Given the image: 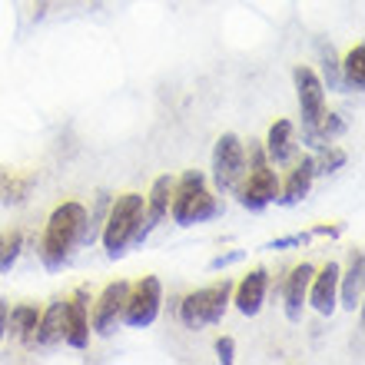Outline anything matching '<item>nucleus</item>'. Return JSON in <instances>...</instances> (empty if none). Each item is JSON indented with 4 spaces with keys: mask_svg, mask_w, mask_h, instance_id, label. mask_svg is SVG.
<instances>
[{
    "mask_svg": "<svg viewBox=\"0 0 365 365\" xmlns=\"http://www.w3.org/2000/svg\"><path fill=\"white\" fill-rule=\"evenodd\" d=\"M362 282H365L362 250H352L349 252V269L339 272V302H342V309L356 312L362 306Z\"/></svg>",
    "mask_w": 365,
    "mask_h": 365,
    "instance_id": "obj_16",
    "label": "nucleus"
},
{
    "mask_svg": "<svg viewBox=\"0 0 365 365\" xmlns=\"http://www.w3.org/2000/svg\"><path fill=\"white\" fill-rule=\"evenodd\" d=\"M232 352H236V342H232L230 336H222L220 342H216V359H220L222 365H232V359H236Z\"/></svg>",
    "mask_w": 365,
    "mask_h": 365,
    "instance_id": "obj_25",
    "label": "nucleus"
},
{
    "mask_svg": "<svg viewBox=\"0 0 365 365\" xmlns=\"http://www.w3.org/2000/svg\"><path fill=\"white\" fill-rule=\"evenodd\" d=\"M292 80H296V96H299V116H302V133H306L309 146H319L316 140V126L326 113V87L319 80L316 70L309 67H296L292 70Z\"/></svg>",
    "mask_w": 365,
    "mask_h": 365,
    "instance_id": "obj_6",
    "label": "nucleus"
},
{
    "mask_svg": "<svg viewBox=\"0 0 365 365\" xmlns=\"http://www.w3.org/2000/svg\"><path fill=\"white\" fill-rule=\"evenodd\" d=\"M312 180H316V160H312V156H302V160L289 170V180L279 182L276 202H282V206L302 202L309 196V190H312Z\"/></svg>",
    "mask_w": 365,
    "mask_h": 365,
    "instance_id": "obj_14",
    "label": "nucleus"
},
{
    "mask_svg": "<svg viewBox=\"0 0 365 365\" xmlns=\"http://www.w3.org/2000/svg\"><path fill=\"white\" fill-rule=\"evenodd\" d=\"M63 342L73 349L90 346V299L87 289H77L67 299V326H63Z\"/></svg>",
    "mask_w": 365,
    "mask_h": 365,
    "instance_id": "obj_13",
    "label": "nucleus"
},
{
    "mask_svg": "<svg viewBox=\"0 0 365 365\" xmlns=\"http://www.w3.org/2000/svg\"><path fill=\"white\" fill-rule=\"evenodd\" d=\"M7 316H10V306L0 299V342H4V336H7Z\"/></svg>",
    "mask_w": 365,
    "mask_h": 365,
    "instance_id": "obj_28",
    "label": "nucleus"
},
{
    "mask_svg": "<svg viewBox=\"0 0 365 365\" xmlns=\"http://www.w3.org/2000/svg\"><path fill=\"white\" fill-rule=\"evenodd\" d=\"M266 160L272 166H286L296 160V126L292 120H276L269 126V136H266Z\"/></svg>",
    "mask_w": 365,
    "mask_h": 365,
    "instance_id": "obj_17",
    "label": "nucleus"
},
{
    "mask_svg": "<svg viewBox=\"0 0 365 365\" xmlns=\"http://www.w3.org/2000/svg\"><path fill=\"white\" fill-rule=\"evenodd\" d=\"M63 326H67V299H50V306L37 319L34 346H43V349L60 346L63 342Z\"/></svg>",
    "mask_w": 365,
    "mask_h": 365,
    "instance_id": "obj_15",
    "label": "nucleus"
},
{
    "mask_svg": "<svg viewBox=\"0 0 365 365\" xmlns=\"http://www.w3.org/2000/svg\"><path fill=\"white\" fill-rule=\"evenodd\" d=\"M246 173V143L236 133H222L212 150V182L220 192H236Z\"/></svg>",
    "mask_w": 365,
    "mask_h": 365,
    "instance_id": "obj_7",
    "label": "nucleus"
},
{
    "mask_svg": "<svg viewBox=\"0 0 365 365\" xmlns=\"http://www.w3.org/2000/svg\"><path fill=\"white\" fill-rule=\"evenodd\" d=\"M236 192H240L242 210H252V212L272 206L279 196V176H276V170H272V163L266 160V150H262L256 140H250V150H246V173H242Z\"/></svg>",
    "mask_w": 365,
    "mask_h": 365,
    "instance_id": "obj_3",
    "label": "nucleus"
},
{
    "mask_svg": "<svg viewBox=\"0 0 365 365\" xmlns=\"http://www.w3.org/2000/svg\"><path fill=\"white\" fill-rule=\"evenodd\" d=\"M126 296H130V282L116 279L96 296L93 302V316H90V329L96 336H113L116 326L123 322V309H126Z\"/></svg>",
    "mask_w": 365,
    "mask_h": 365,
    "instance_id": "obj_9",
    "label": "nucleus"
},
{
    "mask_svg": "<svg viewBox=\"0 0 365 365\" xmlns=\"http://www.w3.org/2000/svg\"><path fill=\"white\" fill-rule=\"evenodd\" d=\"M37 319H40V309H37V306H30V302H20V306L10 309V316H7V332L17 339V342H24V346H34Z\"/></svg>",
    "mask_w": 365,
    "mask_h": 365,
    "instance_id": "obj_20",
    "label": "nucleus"
},
{
    "mask_svg": "<svg viewBox=\"0 0 365 365\" xmlns=\"http://www.w3.org/2000/svg\"><path fill=\"white\" fill-rule=\"evenodd\" d=\"M306 236H282V240H272L266 242V250H289V246H302Z\"/></svg>",
    "mask_w": 365,
    "mask_h": 365,
    "instance_id": "obj_27",
    "label": "nucleus"
},
{
    "mask_svg": "<svg viewBox=\"0 0 365 365\" xmlns=\"http://www.w3.org/2000/svg\"><path fill=\"white\" fill-rule=\"evenodd\" d=\"M316 150H319L316 173H336L339 166L346 163V153H342L339 146H332V143H322V146H316Z\"/></svg>",
    "mask_w": 365,
    "mask_h": 365,
    "instance_id": "obj_23",
    "label": "nucleus"
},
{
    "mask_svg": "<svg viewBox=\"0 0 365 365\" xmlns=\"http://www.w3.org/2000/svg\"><path fill=\"white\" fill-rule=\"evenodd\" d=\"M339 262H326L322 269L312 272V282H309V306L316 309L319 316H332L339 306Z\"/></svg>",
    "mask_w": 365,
    "mask_h": 365,
    "instance_id": "obj_11",
    "label": "nucleus"
},
{
    "mask_svg": "<svg viewBox=\"0 0 365 365\" xmlns=\"http://www.w3.org/2000/svg\"><path fill=\"white\" fill-rule=\"evenodd\" d=\"M34 176L30 173H20V170H4L0 166V202L4 206H20V202L30 200L34 192Z\"/></svg>",
    "mask_w": 365,
    "mask_h": 365,
    "instance_id": "obj_19",
    "label": "nucleus"
},
{
    "mask_svg": "<svg viewBox=\"0 0 365 365\" xmlns=\"http://www.w3.org/2000/svg\"><path fill=\"white\" fill-rule=\"evenodd\" d=\"M140 216H143V196L140 192H123V196H116L110 202L103 230H100V240H103V250L110 259H120L126 252V246L133 242Z\"/></svg>",
    "mask_w": 365,
    "mask_h": 365,
    "instance_id": "obj_4",
    "label": "nucleus"
},
{
    "mask_svg": "<svg viewBox=\"0 0 365 365\" xmlns=\"http://www.w3.org/2000/svg\"><path fill=\"white\" fill-rule=\"evenodd\" d=\"M20 250H24V236H20V232L0 236V272H7L10 266L20 259Z\"/></svg>",
    "mask_w": 365,
    "mask_h": 365,
    "instance_id": "obj_22",
    "label": "nucleus"
},
{
    "mask_svg": "<svg viewBox=\"0 0 365 365\" xmlns=\"http://www.w3.org/2000/svg\"><path fill=\"white\" fill-rule=\"evenodd\" d=\"M312 272L316 266H296V269L286 276V289H282V299H286V316L289 322H299L302 319V309H306V299H309V282H312Z\"/></svg>",
    "mask_w": 365,
    "mask_h": 365,
    "instance_id": "obj_18",
    "label": "nucleus"
},
{
    "mask_svg": "<svg viewBox=\"0 0 365 365\" xmlns=\"http://www.w3.org/2000/svg\"><path fill=\"white\" fill-rule=\"evenodd\" d=\"M170 200H173V176H156L153 180V190L146 196V206H143V216H140V226L133 232V242H146L153 236V230L160 222L166 220V212H170Z\"/></svg>",
    "mask_w": 365,
    "mask_h": 365,
    "instance_id": "obj_10",
    "label": "nucleus"
},
{
    "mask_svg": "<svg viewBox=\"0 0 365 365\" xmlns=\"http://www.w3.org/2000/svg\"><path fill=\"white\" fill-rule=\"evenodd\" d=\"M163 306V282L156 276H143L136 286H130L126 296V309H123V322L130 329H146L153 326Z\"/></svg>",
    "mask_w": 365,
    "mask_h": 365,
    "instance_id": "obj_8",
    "label": "nucleus"
},
{
    "mask_svg": "<svg viewBox=\"0 0 365 365\" xmlns=\"http://www.w3.org/2000/svg\"><path fill=\"white\" fill-rule=\"evenodd\" d=\"M266 289H269V272L256 266L232 286V302H236L242 316H259L262 302H266Z\"/></svg>",
    "mask_w": 365,
    "mask_h": 365,
    "instance_id": "obj_12",
    "label": "nucleus"
},
{
    "mask_svg": "<svg viewBox=\"0 0 365 365\" xmlns=\"http://www.w3.org/2000/svg\"><path fill=\"white\" fill-rule=\"evenodd\" d=\"M83 226H87V210L83 202H60L57 210L50 212L47 230H43V240H40V259L47 269H63L73 256V250L80 246V236H83Z\"/></svg>",
    "mask_w": 365,
    "mask_h": 365,
    "instance_id": "obj_1",
    "label": "nucleus"
},
{
    "mask_svg": "<svg viewBox=\"0 0 365 365\" xmlns=\"http://www.w3.org/2000/svg\"><path fill=\"white\" fill-rule=\"evenodd\" d=\"M232 302V282L230 279H222L216 286H206V289H196L190 296L180 302V319L186 329H202V326H216L222 316H226V309Z\"/></svg>",
    "mask_w": 365,
    "mask_h": 365,
    "instance_id": "obj_5",
    "label": "nucleus"
},
{
    "mask_svg": "<svg viewBox=\"0 0 365 365\" xmlns=\"http://www.w3.org/2000/svg\"><path fill=\"white\" fill-rule=\"evenodd\" d=\"M322 87L329 90H342V73H339V60L332 53V47H322Z\"/></svg>",
    "mask_w": 365,
    "mask_h": 365,
    "instance_id": "obj_24",
    "label": "nucleus"
},
{
    "mask_svg": "<svg viewBox=\"0 0 365 365\" xmlns=\"http://www.w3.org/2000/svg\"><path fill=\"white\" fill-rule=\"evenodd\" d=\"M339 73H342V87L346 90H356V93H362L365 87V47L362 43H356V47L346 53V60L339 63Z\"/></svg>",
    "mask_w": 365,
    "mask_h": 365,
    "instance_id": "obj_21",
    "label": "nucleus"
},
{
    "mask_svg": "<svg viewBox=\"0 0 365 365\" xmlns=\"http://www.w3.org/2000/svg\"><path fill=\"white\" fill-rule=\"evenodd\" d=\"M242 256H246V252L242 250H236V252H226V256H216V259L210 262V269L216 272V269H226V266H232V262H240Z\"/></svg>",
    "mask_w": 365,
    "mask_h": 365,
    "instance_id": "obj_26",
    "label": "nucleus"
},
{
    "mask_svg": "<svg viewBox=\"0 0 365 365\" xmlns=\"http://www.w3.org/2000/svg\"><path fill=\"white\" fill-rule=\"evenodd\" d=\"M170 212H173L176 226H200V222H210L212 216H220L222 206L206 186V176L200 170H186L180 180H173Z\"/></svg>",
    "mask_w": 365,
    "mask_h": 365,
    "instance_id": "obj_2",
    "label": "nucleus"
}]
</instances>
